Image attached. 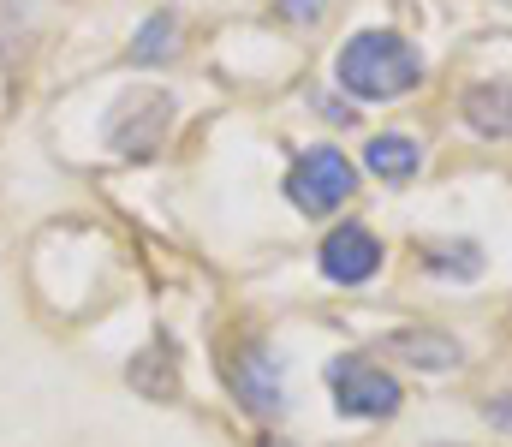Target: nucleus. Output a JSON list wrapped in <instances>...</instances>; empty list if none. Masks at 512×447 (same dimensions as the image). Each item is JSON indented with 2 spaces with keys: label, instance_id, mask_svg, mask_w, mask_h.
<instances>
[{
  "label": "nucleus",
  "instance_id": "nucleus-6",
  "mask_svg": "<svg viewBox=\"0 0 512 447\" xmlns=\"http://www.w3.org/2000/svg\"><path fill=\"white\" fill-rule=\"evenodd\" d=\"M227 382H233V394H239L251 412H262V418L280 412V364H274V352H262V346L239 352V358L227 364Z\"/></svg>",
  "mask_w": 512,
  "mask_h": 447
},
{
  "label": "nucleus",
  "instance_id": "nucleus-12",
  "mask_svg": "<svg viewBox=\"0 0 512 447\" xmlns=\"http://www.w3.org/2000/svg\"><path fill=\"white\" fill-rule=\"evenodd\" d=\"M429 263H435L441 275L453 269L459 281H477V275H483V257H477V245H441V251L429 257Z\"/></svg>",
  "mask_w": 512,
  "mask_h": 447
},
{
  "label": "nucleus",
  "instance_id": "nucleus-5",
  "mask_svg": "<svg viewBox=\"0 0 512 447\" xmlns=\"http://www.w3.org/2000/svg\"><path fill=\"white\" fill-rule=\"evenodd\" d=\"M322 275L328 281H340V287H364L376 269H382V245H376V233L370 227H334L328 239H322Z\"/></svg>",
  "mask_w": 512,
  "mask_h": 447
},
{
  "label": "nucleus",
  "instance_id": "nucleus-11",
  "mask_svg": "<svg viewBox=\"0 0 512 447\" xmlns=\"http://www.w3.org/2000/svg\"><path fill=\"white\" fill-rule=\"evenodd\" d=\"M173 48H179V18L155 12V18L137 30V42H131V60H137V66H149V60H167Z\"/></svg>",
  "mask_w": 512,
  "mask_h": 447
},
{
  "label": "nucleus",
  "instance_id": "nucleus-10",
  "mask_svg": "<svg viewBox=\"0 0 512 447\" xmlns=\"http://www.w3.org/2000/svg\"><path fill=\"white\" fill-rule=\"evenodd\" d=\"M131 388H137V394H149V400H173V394H179L173 352H167V346H149V352L131 364Z\"/></svg>",
  "mask_w": 512,
  "mask_h": 447
},
{
  "label": "nucleus",
  "instance_id": "nucleus-13",
  "mask_svg": "<svg viewBox=\"0 0 512 447\" xmlns=\"http://www.w3.org/2000/svg\"><path fill=\"white\" fill-rule=\"evenodd\" d=\"M483 418H489L495 430H512V394H501V400H489V406H483Z\"/></svg>",
  "mask_w": 512,
  "mask_h": 447
},
{
  "label": "nucleus",
  "instance_id": "nucleus-14",
  "mask_svg": "<svg viewBox=\"0 0 512 447\" xmlns=\"http://www.w3.org/2000/svg\"><path fill=\"white\" fill-rule=\"evenodd\" d=\"M280 12H286V18H316L322 0H280Z\"/></svg>",
  "mask_w": 512,
  "mask_h": 447
},
{
  "label": "nucleus",
  "instance_id": "nucleus-8",
  "mask_svg": "<svg viewBox=\"0 0 512 447\" xmlns=\"http://www.w3.org/2000/svg\"><path fill=\"white\" fill-rule=\"evenodd\" d=\"M364 161H370L376 179L405 185V179H417V167H423V144H417V138H399V132H382V138H370Z\"/></svg>",
  "mask_w": 512,
  "mask_h": 447
},
{
  "label": "nucleus",
  "instance_id": "nucleus-9",
  "mask_svg": "<svg viewBox=\"0 0 512 447\" xmlns=\"http://www.w3.org/2000/svg\"><path fill=\"white\" fill-rule=\"evenodd\" d=\"M393 352L417 370H453L459 364V340L453 334H435V328H405L393 334Z\"/></svg>",
  "mask_w": 512,
  "mask_h": 447
},
{
  "label": "nucleus",
  "instance_id": "nucleus-2",
  "mask_svg": "<svg viewBox=\"0 0 512 447\" xmlns=\"http://www.w3.org/2000/svg\"><path fill=\"white\" fill-rule=\"evenodd\" d=\"M358 191V167L340 155V149H304L286 173V197L304 209V215H328L340 209L346 197Z\"/></svg>",
  "mask_w": 512,
  "mask_h": 447
},
{
  "label": "nucleus",
  "instance_id": "nucleus-4",
  "mask_svg": "<svg viewBox=\"0 0 512 447\" xmlns=\"http://www.w3.org/2000/svg\"><path fill=\"white\" fill-rule=\"evenodd\" d=\"M167 114H173V102H167L161 90H131V96H120V114H114L108 138H114V149H120V155L143 161L149 149L161 144V132H167Z\"/></svg>",
  "mask_w": 512,
  "mask_h": 447
},
{
  "label": "nucleus",
  "instance_id": "nucleus-1",
  "mask_svg": "<svg viewBox=\"0 0 512 447\" xmlns=\"http://www.w3.org/2000/svg\"><path fill=\"white\" fill-rule=\"evenodd\" d=\"M340 84L364 102H393V96H411L423 84V54L393 36V30H358L346 48H340Z\"/></svg>",
  "mask_w": 512,
  "mask_h": 447
},
{
  "label": "nucleus",
  "instance_id": "nucleus-7",
  "mask_svg": "<svg viewBox=\"0 0 512 447\" xmlns=\"http://www.w3.org/2000/svg\"><path fill=\"white\" fill-rule=\"evenodd\" d=\"M465 120L483 138H512V78H489L465 90Z\"/></svg>",
  "mask_w": 512,
  "mask_h": 447
},
{
  "label": "nucleus",
  "instance_id": "nucleus-3",
  "mask_svg": "<svg viewBox=\"0 0 512 447\" xmlns=\"http://www.w3.org/2000/svg\"><path fill=\"white\" fill-rule=\"evenodd\" d=\"M328 388H334V406L346 418H393L399 412V382L376 370L370 358H334L328 364Z\"/></svg>",
  "mask_w": 512,
  "mask_h": 447
}]
</instances>
